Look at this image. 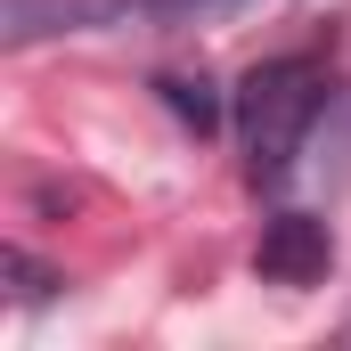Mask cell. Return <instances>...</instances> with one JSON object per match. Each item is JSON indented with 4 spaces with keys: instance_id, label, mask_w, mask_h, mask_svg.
<instances>
[{
    "instance_id": "1",
    "label": "cell",
    "mask_w": 351,
    "mask_h": 351,
    "mask_svg": "<svg viewBox=\"0 0 351 351\" xmlns=\"http://www.w3.org/2000/svg\"><path fill=\"white\" fill-rule=\"evenodd\" d=\"M327 98H335V74L311 49L262 58L245 74V90H237V131H245V180L254 188H278V180L294 172V156H302L311 123L327 114Z\"/></svg>"
},
{
    "instance_id": "2",
    "label": "cell",
    "mask_w": 351,
    "mask_h": 351,
    "mask_svg": "<svg viewBox=\"0 0 351 351\" xmlns=\"http://www.w3.org/2000/svg\"><path fill=\"white\" fill-rule=\"evenodd\" d=\"M106 25H156V0H8L0 49H33L58 33H106Z\"/></svg>"
},
{
    "instance_id": "3",
    "label": "cell",
    "mask_w": 351,
    "mask_h": 351,
    "mask_svg": "<svg viewBox=\"0 0 351 351\" xmlns=\"http://www.w3.org/2000/svg\"><path fill=\"white\" fill-rule=\"evenodd\" d=\"M254 269L269 286H319L335 269V229L319 213H278L262 229V245H254Z\"/></svg>"
},
{
    "instance_id": "4",
    "label": "cell",
    "mask_w": 351,
    "mask_h": 351,
    "mask_svg": "<svg viewBox=\"0 0 351 351\" xmlns=\"http://www.w3.org/2000/svg\"><path fill=\"white\" fill-rule=\"evenodd\" d=\"M156 98L172 106L196 139H213V131H221V90L204 82V74H156Z\"/></svg>"
},
{
    "instance_id": "5",
    "label": "cell",
    "mask_w": 351,
    "mask_h": 351,
    "mask_svg": "<svg viewBox=\"0 0 351 351\" xmlns=\"http://www.w3.org/2000/svg\"><path fill=\"white\" fill-rule=\"evenodd\" d=\"M0 269H8V294H16V302H49V294L66 286L58 269L41 262V254H25V245H8V254H0Z\"/></svg>"
}]
</instances>
